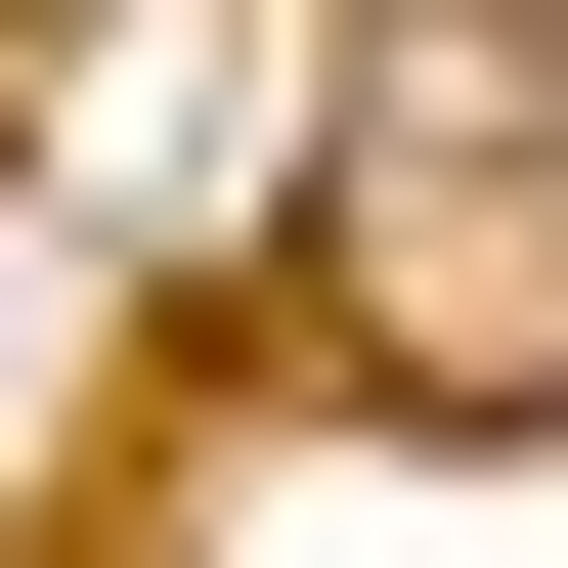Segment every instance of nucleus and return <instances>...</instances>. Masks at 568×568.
<instances>
[{"label":"nucleus","instance_id":"1","mask_svg":"<svg viewBox=\"0 0 568 568\" xmlns=\"http://www.w3.org/2000/svg\"><path fill=\"white\" fill-rule=\"evenodd\" d=\"M306 351L394 437H568V132H525V0H394L351 132H306Z\"/></svg>","mask_w":568,"mask_h":568}]
</instances>
